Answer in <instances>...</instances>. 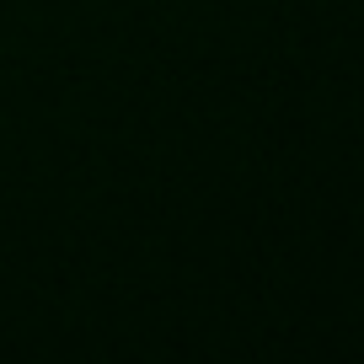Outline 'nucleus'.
Listing matches in <instances>:
<instances>
[]
</instances>
